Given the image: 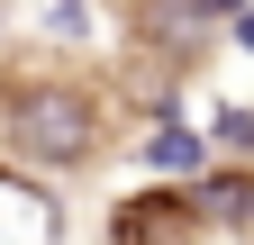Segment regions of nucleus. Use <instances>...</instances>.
Returning a JSON list of instances; mask_svg holds the SVG:
<instances>
[{
  "instance_id": "nucleus-1",
  "label": "nucleus",
  "mask_w": 254,
  "mask_h": 245,
  "mask_svg": "<svg viewBox=\"0 0 254 245\" xmlns=\"http://www.w3.org/2000/svg\"><path fill=\"white\" fill-rule=\"evenodd\" d=\"M127 118H136V100L118 91L109 64H82V55H55V46L0 55V164L9 173L18 164L82 173L127 136Z\"/></svg>"
},
{
  "instance_id": "nucleus-2",
  "label": "nucleus",
  "mask_w": 254,
  "mask_h": 245,
  "mask_svg": "<svg viewBox=\"0 0 254 245\" xmlns=\"http://www.w3.org/2000/svg\"><path fill=\"white\" fill-rule=\"evenodd\" d=\"M109 245H209V209L190 182H145V191H127L109 209Z\"/></svg>"
},
{
  "instance_id": "nucleus-3",
  "label": "nucleus",
  "mask_w": 254,
  "mask_h": 245,
  "mask_svg": "<svg viewBox=\"0 0 254 245\" xmlns=\"http://www.w3.org/2000/svg\"><path fill=\"white\" fill-rule=\"evenodd\" d=\"M145 155H154V173H209V145L190 136V127H154Z\"/></svg>"
},
{
  "instance_id": "nucleus-4",
  "label": "nucleus",
  "mask_w": 254,
  "mask_h": 245,
  "mask_svg": "<svg viewBox=\"0 0 254 245\" xmlns=\"http://www.w3.org/2000/svg\"><path fill=\"white\" fill-rule=\"evenodd\" d=\"M236 46H254V9H245V18H236Z\"/></svg>"
}]
</instances>
